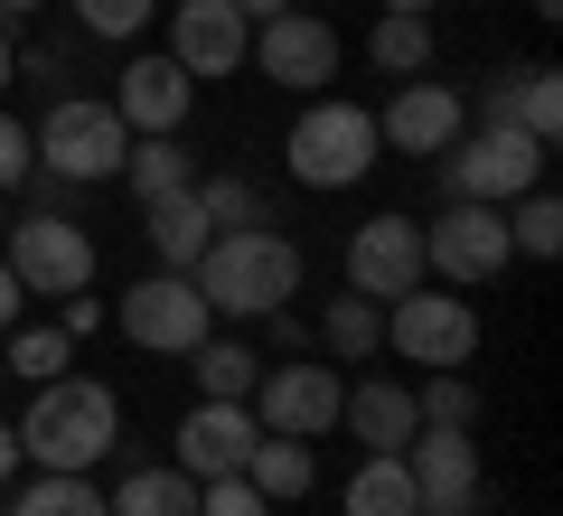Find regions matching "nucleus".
Returning a JSON list of instances; mask_svg holds the SVG:
<instances>
[{
  "instance_id": "1",
  "label": "nucleus",
  "mask_w": 563,
  "mask_h": 516,
  "mask_svg": "<svg viewBox=\"0 0 563 516\" xmlns=\"http://www.w3.org/2000/svg\"><path fill=\"white\" fill-rule=\"evenodd\" d=\"M188 282H198L207 310H225V319H273L282 300L301 292V244L273 235V226H225V235H207V254L188 263Z\"/></svg>"
},
{
  "instance_id": "2",
  "label": "nucleus",
  "mask_w": 563,
  "mask_h": 516,
  "mask_svg": "<svg viewBox=\"0 0 563 516\" xmlns=\"http://www.w3.org/2000/svg\"><path fill=\"white\" fill-rule=\"evenodd\" d=\"M10 432H20V460H38V470H95L122 441V395L95 376H57V385H38V404Z\"/></svg>"
},
{
  "instance_id": "3",
  "label": "nucleus",
  "mask_w": 563,
  "mask_h": 516,
  "mask_svg": "<svg viewBox=\"0 0 563 516\" xmlns=\"http://www.w3.org/2000/svg\"><path fill=\"white\" fill-rule=\"evenodd\" d=\"M29 151H38V179H47V188H103V179H122L132 132H122L113 103L57 95V103H47V122L29 132Z\"/></svg>"
},
{
  "instance_id": "4",
  "label": "nucleus",
  "mask_w": 563,
  "mask_h": 516,
  "mask_svg": "<svg viewBox=\"0 0 563 516\" xmlns=\"http://www.w3.org/2000/svg\"><path fill=\"white\" fill-rule=\"evenodd\" d=\"M544 141H526L517 122H470L432 169H442V198H470V207H507L526 188H544Z\"/></svg>"
},
{
  "instance_id": "5",
  "label": "nucleus",
  "mask_w": 563,
  "mask_h": 516,
  "mask_svg": "<svg viewBox=\"0 0 563 516\" xmlns=\"http://www.w3.org/2000/svg\"><path fill=\"white\" fill-rule=\"evenodd\" d=\"M376 113L366 103H339V95H320L301 122H291V141H282V169L301 188H357L366 169H376Z\"/></svg>"
},
{
  "instance_id": "6",
  "label": "nucleus",
  "mask_w": 563,
  "mask_h": 516,
  "mask_svg": "<svg viewBox=\"0 0 563 516\" xmlns=\"http://www.w3.org/2000/svg\"><path fill=\"white\" fill-rule=\"evenodd\" d=\"M0 263L20 273L29 300H76L85 282H95V235H85L76 217H57V207H38V217H10Z\"/></svg>"
},
{
  "instance_id": "7",
  "label": "nucleus",
  "mask_w": 563,
  "mask_h": 516,
  "mask_svg": "<svg viewBox=\"0 0 563 516\" xmlns=\"http://www.w3.org/2000/svg\"><path fill=\"white\" fill-rule=\"evenodd\" d=\"M385 348L413 366H470L479 358V310L451 292H432V282H413V292L385 300Z\"/></svg>"
},
{
  "instance_id": "8",
  "label": "nucleus",
  "mask_w": 563,
  "mask_h": 516,
  "mask_svg": "<svg viewBox=\"0 0 563 516\" xmlns=\"http://www.w3.org/2000/svg\"><path fill=\"white\" fill-rule=\"evenodd\" d=\"M422 273H442L451 292H479L507 273V207H470L442 198V217L422 226Z\"/></svg>"
},
{
  "instance_id": "9",
  "label": "nucleus",
  "mask_w": 563,
  "mask_h": 516,
  "mask_svg": "<svg viewBox=\"0 0 563 516\" xmlns=\"http://www.w3.org/2000/svg\"><path fill=\"white\" fill-rule=\"evenodd\" d=\"M207 292L188 273H151V282H132V292H122V310H113V329L132 338V348H151V358H188V348H198L207 338Z\"/></svg>"
},
{
  "instance_id": "10",
  "label": "nucleus",
  "mask_w": 563,
  "mask_h": 516,
  "mask_svg": "<svg viewBox=\"0 0 563 516\" xmlns=\"http://www.w3.org/2000/svg\"><path fill=\"white\" fill-rule=\"evenodd\" d=\"M339 395H347V376L339 366H320V358H282V366H263L254 376V422L263 432H301V441H320V432H339Z\"/></svg>"
},
{
  "instance_id": "11",
  "label": "nucleus",
  "mask_w": 563,
  "mask_h": 516,
  "mask_svg": "<svg viewBox=\"0 0 563 516\" xmlns=\"http://www.w3.org/2000/svg\"><path fill=\"white\" fill-rule=\"evenodd\" d=\"M404 479H413V516H479V441L451 422H422L404 441Z\"/></svg>"
},
{
  "instance_id": "12",
  "label": "nucleus",
  "mask_w": 563,
  "mask_h": 516,
  "mask_svg": "<svg viewBox=\"0 0 563 516\" xmlns=\"http://www.w3.org/2000/svg\"><path fill=\"white\" fill-rule=\"evenodd\" d=\"M169 57L188 66V76H244V57H254V20H244L235 0H179L169 10Z\"/></svg>"
},
{
  "instance_id": "13",
  "label": "nucleus",
  "mask_w": 563,
  "mask_h": 516,
  "mask_svg": "<svg viewBox=\"0 0 563 516\" xmlns=\"http://www.w3.org/2000/svg\"><path fill=\"white\" fill-rule=\"evenodd\" d=\"M413 282H432L422 273V217H366L347 235V292L357 300H395Z\"/></svg>"
},
{
  "instance_id": "14",
  "label": "nucleus",
  "mask_w": 563,
  "mask_h": 516,
  "mask_svg": "<svg viewBox=\"0 0 563 516\" xmlns=\"http://www.w3.org/2000/svg\"><path fill=\"white\" fill-rule=\"evenodd\" d=\"M244 66H263V76L291 85V95H320V85L339 76V29L310 20V10H282V20L254 29V57H244Z\"/></svg>"
},
{
  "instance_id": "15",
  "label": "nucleus",
  "mask_w": 563,
  "mask_h": 516,
  "mask_svg": "<svg viewBox=\"0 0 563 516\" xmlns=\"http://www.w3.org/2000/svg\"><path fill=\"white\" fill-rule=\"evenodd\" d=\"M103 103L122 113V132H179L188 103H198V76H188L179 57H141V47H132V66L113 76Z\"/></svg>"
},
{
  "instance_id": "16",
  "label": "nucleus",
  "mask_w": 563,
  "mask_h": 516,
  "mask_svg": "<svg viewBox=\"0 0 563 516\" xmlns=\"http://www.w3.org/2000/svg\"><path fill=\"white\" fill-rule=\"evenodd\" d=\"M461 132H470L461 95H451V85H432V76H404V95L376 113V141H385V151H413V160H442Z\"/></svg>"
},
{
  "instance_id": "17",
  "label": "nucleus",
  "mask_w": 563,
  "mask_h": 516,
  "mask_svg": "<svg viewBox=\"0 0 563 516\" xmlns=\"http://www.w3.org/2000/svg\"><path fill=\"white\" fill-rule=\"evenodd\" d=\"M254 404H207L198 395V414L179 422V441H169V451H179V470L188 479H225V470H244V451H254Z\"/></svg>"
},
{
  "instance_id": "18",
  "label": "nucleus",
  "mask_w": 563,
  "mask_h": 516,
  "mask_svg": "<svg viewBox=\"0 0 563 516\" xmlns=\"http://www.w3.org/2000/svg\"><path fill=\"white\" fill-rule=\"evenodd\" d=\"M339 422L357 432V451H404V441L422 432V414H413V385H385V376L347 385V395H339Z\"/></svg>"
},
{
  "instance_id": "19",
  "label": "nucleus",
  "mask_w": 563,
  "mask_h": 516,
  "mask_svg": "<svg viewBox=\"0 0 563 516\" xmlns=\"http://www.w3.org/2000/svg\"><path fill=\"white\" fill-rule=\"evenodd\" d=\"M122 179H132L141 207L179 198V188H198V160H188L179 132H132V151H122Z\"/></svg>"
},
{
  "instance_id": "20",
  "label": "nucleus",
  "mask_w": 563,
  "mask_h": 516,
  "mask_svg": "<svg viewBox=\"0 0 563 516\" xmlns=\"http://www.w3.org/2000/svg\"><path fill=\"white\" fill-rule=\"evenodd\" d=\"M244 479H254L273 507H291V497L320 488V460H310L301 432H254V451H244Z\"/></svg>"
},
{
  "instance_id": "21",
  "label": "nucleus",
  "mask_w": 563,
  "mask_h": 516,
  "mask_svg": "<svg viewBox=\"0 0 563 516\" xmlns=\"http://www.w3.org/2000/svg\"><path fill=\"white\" fill-rule=\"evenodd\" d=\"M141 235H151V254H161V273H188V263L207 254V207H198V188H179V198H161V207H141Z\"/></svg>"
},
{
  "instance_id": "22",
  "label": "nucleus",
  "mask_w": 563,
  "mask_h": 516,
  "mask_svg": "<svg viewBox=\"0 0 563 516\" xmlns=\"http://www.w3.org/2000/svg\"><path fill=\"white\" fill-rule=\"evenodd\" d=\"M103 516H198V479L169 460V470H132L113 497H103Z\"/></svg>"
},
{
  "instance_id": "23",
  "label": "nucleus",
  "mask_w": 563,
  "mask_h": 516,
  "mask_svg": "<svg viewBox=\"0 0 563 516\" xmlns=\"http://www.w3.org/2000/svg\"><path fill=\"white\" fill-rule=\"evenodd\" d=\"M188 366H198V395L207 404H244V395H254V376H263V358L244 348V338H198Z\"/></svg>"
},
{
  "instance_id": "24",
  "label": "nucleus",
  "mask_w": 563,
  "mask_h": 516,
  "mask_svg": "<svg viewBox=\"0 0 563 516\" xmlns=\"http://www.w3.org/2000/svg\"><path fill=\"white\" fill-rule=\"evenodd\" d=\"M347 516H413L404 451H366V460H357V479H347Z\"/></svg>"
},
{
  "instance_id": "25",
  "label": "nucleus",
  "mask_w": 563,
  "mask_h": 516,
  "mask_svg": "<svg viewBox=\"0 0 563 516\" xmlns=\"http://www.w3.org/2000/svg\"><path fill=\"white\" fill-rule=\"evenodd\" d=\"M320 338H329V358L366 366V358L385 348V300H357V292H347V300H329V310H320Z\"/></svg>"
},
{
  "instance_id": "26",
  "label": "nucleus",
  "mask_w": 563,
  "mask_h": 516,
  "mask_svg": "<svg viewBox=\"0 0 563 516\" xmlns=\"http://www.w3.org/2000/svg\"><path fill=\"white\" fill-rule=\"evenodd\" d=\"M507 254H536V263L563 254V198H554V188H526V198H507Z\"/></svg>"
},
{
  "instance_id": "27",
  "label": "nucleus",
  "mask_w": 563,
  "mask_h": 516,
  "mask_svg": "<svg viewBox=\"0 0 563 516\" xmlns=\"http://www.w3.org/2000/svg\"><path fill=\"white\" fill-rule=\"evenodd\" d=\"M507 122H517L526 141H544V151L563 141V85H554V66H517V95H507Z\"/></svg>"
},
{
  "instance_id": "28",
  "label": "nucleus",
  "mask_w": 563,
  "mask_h": 516,
  "mask_svg": "<svg viewBox=\"0 0 563 516\" xmlns=\"http://www.w3.org/2000/svg\"><path fill=\"white\" fill-rule=\"evenodd\" d=\"M10 516H103V488L85 470H38L20 497H10Z\"/></svg>"
},
{
  "instance_id": "29",
  "label": "nucleus",
  "mask_w": 563,
  "mask_h": 516,
  "mask_svg": "<svg viewBox=\"0 0 563 516\" xmlns=\"http://www.w3.org/2000/svg\"><path fill=\"white\" fill-rule=\"evenodd\" d=\"M366 57H376L385 76H422V66H432V20H413V10H385V20L366 29Z\"/></svg>"
},
{
  "instance_id": "30",
  "label": "nucleus",
  "mask_w": 563,
  "mask_h": 516,
  "mask_svg": "<svg viewBox=\"0 0 563 516\" xmlns=\"http://www.w3.org/2000/svg\"><path fill=\"white\" fill-rule=\"evenodd\" d=\"M66 348H76L66 329H0V366L29 376V385H57L66 376Z\"/></svg>"
},
{
  "instance_id": "31",
  "label": "nucleus",
  "mask_w": 563,
  "mask_h": 516,
  "mask_svg": "<svg viewBox=\"0 0 563 516\" xmlns=\"http://www.w3.org/2000/svg\"><path fill=\"white\" fill-rule=\"evenodd\" d=\"M413 414L451 422V432H479V385H470L461 366H432V385H413Z\"/></svg>"
},
{
  "instance_id": "32",
  "label": "nucleus",
  "mask_w": 563,
  "mask_h": 516,
  "mask_svg": "<svg viewBox=\"0 0 563 516\" xmlns=\"http://www.w3.org/2000/svg\"><path fill=\"white\" fill-rule=\"evenodd\" d=\"M76 20H85V39H122L132 47L141 29L161 20V0H76Z\"/></svg>"
},
{
  "instance_id": "33",
  "label": "nucleus",
  "mask_w": 563,
  "mask_h": 516,
  "mask_svg": "<svg viewBox=\"0 0 563 516\" xmlns=\"http://www.w3.org/2000/svg\"><path fill=\"white\" fill-rule=\"evenodd\" d=\"M198 207H207V226H263V198H254V179H198Z\"/></svg>"
},
{
  "instance_id": "34",
  "label": "nucleus",
  "mask_w": 563,
  "mask_h": 516,
  "mask_svg": "<svg viewBox=\"0 0 563 516\" xmlns=\"http://www.w3.org/2000/svg\"><path fill=\"white\" fill-rule=\"evenodd\" d=\"M198 516H273V497L244 470H225V479H198Z\"/></svg>"
},
{
  "instance_id": "35",
  "label": "nucleus",
  "mask_w": 563,
  "mask_h": 516,
  "mask_svg": "<svg viewBox=\"0 0 563 516\" xmlns=\"http://www.w3.org/2000/svg\"><path fill=\"white\" fill-rule=\"evenodd\" d=\"M38 179V151H29V122L20 113H0V198H10V188H29Z\"/></svg>"
},
{
  "instance_id": "36",
  "label": "nucleus",
  "mask_w": 563,
  "mask_h": 516,
  "mask_svg": "<svg viewBox=\"0 0 563 516\" xmlns=\"http://www.w3.org/2000/svg\"><path fill=\"white\" fill-rule=\"evenodd\" d=\"M20 310H29V292H20V273L0 263V329H20Z\"/></svg>"
},
{
  "instance_id": "37",
  "label": "nucleus",
  "mask_w": 563,
  "mask_h": 516,
  "mask_svg": "<svg viewBox=\"0 0 563 516\" xmlns=\"http://www.w3.org/2000/svg\"><path fill=\"white\" fill-rule=\"evenodd\" d=\"M20 85V47H10V29H0V95Z\"/></svg>"
},
{
  "instance_id": "38",
  "label": "nucleus",
  "mask_w": 563,
  "mask_h": 516,
  "mask_svg": "<svg viewBox=\"0 0 563 516\" xmlns=\"http://www.w3.org/2000/svg\"><path fill=\"white\" fill-rule=\"evenodd\" d=\"M235 10H244V20L263 29V20H282V10H291V0H235Z\"/></svg>"
},
{
  "instance_id": "39",
  "label": "nucleus",
  "mask_w": 563,
  "mask_h": 516,
  "mask_svg": "<svg viewBox=\"0 0 563 516\" xmlns=\"http://www.w3.org/2000/svg\"><path fill=\"white\" fill-rule=\"evenodd\" d=\"M20 470V432H10V422H0V479Z\"/></svg>"
},
{
  "instance_id": "40",
  "label": "nucleus",
  "mask_w": 563,
  "mask_h": 516,
  "mask_svg": "<svg viewBox=\"0 0 563 516\" xmlns=\"http://www.w3.org/2000/svg\"><path fill=\"white\" fill-rule=\"evenodd\" d=\"M385 10H413V20H432V10H442V0H385Z\"/></svg>"
},
{
  "instance_id": "41",
  "label": "nucleus",
  "mask_w": 563,
  "mask_h": 516,
  "mask_svg": "<svg viewBox=\"0 0 563 516\" xmlns=\"http://www.w3.org/2000/svg\"><path fill=\"white\" fill-rule=\"evenodd\" d=\"M29 10H38V0H0V20H29Z\"/></svg>"
},
{
  "instance_id": "42",
  "label": "nucleus",
  "mask_w": 563,
  "mask_h": 516,
  "mask_svg": "<svg viewBox=\"0 0 563 516\" xmlns=\"http://www.w3.org/2000/svg\"><path fill=\"white\" fill-rule=\"evenodd\" d=\"M0 235H10V198H0Z\"/></svg>"
},
{
  "instance_id": "43",
  "label": "nucleus",
  "mask_w": 563,
  "mask_h": 516,
  "mask_svg": "<svg viewBox=\"0 0 563 516\" xmlns=\"http://www.w3.org/2000/svg\"><path fill=\"white\" fill-rule=\"evenodd\" d=\"M0 385H10V366H0Z\"/></svg>"
}]
</instances>
